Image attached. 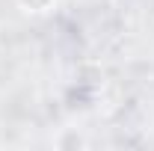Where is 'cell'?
I'll list each match as a JSON object with an SVG mask.
<instances>
[{
  "mask_svg": "<svg viewBox=\"0 0 154 151\" xmlns=\"http://www.w3.org/2000/svg\"><path fill=\"white\" fill-rule=\"evenodd\" d=\"M18 6L24 9V12H30V15H42V12L54 9L57 0H18Z\"/></svg>",
  "mask_w": 154,
  "mask_h": 151,
  "instance_id": "cell-1",
  "label": "cell"
}]
</instances>
